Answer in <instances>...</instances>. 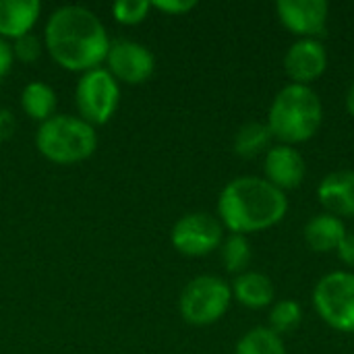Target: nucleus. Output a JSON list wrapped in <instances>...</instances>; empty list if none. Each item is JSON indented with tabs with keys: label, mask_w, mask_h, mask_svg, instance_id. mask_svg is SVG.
<instances>
[{
	"label": "nucleus",
	"mask_w": 354,
	"mask_h": 354,
	"mask_svg": "<svg viewBox=\"0 0 354 354\" xmlns=\"http://www.w3.org/2000/svg\"><path fill=\"white\" fill-rule=\"evenodd\" d=\"M46 50L66 71L87 73L106 60L110 39L104 23L85 6H60L52 12L44 31Z\"/></svg>",
	"instance_id": "f257e3e1"
},
{
	"label": "nucleus",
	"mask_w": 354,
	"mask_h": 354,
	"mask_svg": "<svg viewBox=\"0 0 354 354\" xmlns=\"http://www.w3.org/2000/svg\"><path fill=\"white\" fill-rule=\"evenodd\" d=\"M286 212V193L259 176H239L230 180L218 199L220 222L232 230V234L268 230L282 222Z\"/></svg>",
	"instance_id": "f03ea898"
},
{
	"label": "nucleus",
	"mask_w": 354,
	"mask_h": 354,
	"mask_svg": "<svg viewBox=\"0 0 354 354\" xmlns=\"http://www.w3.org/2000/svg\"><path fill=\"white\" fill-rule=\"evenodd\" d=\"M324 124V104L309 85L290 83L278 91L268 112V127L284 145L309 141Z\"/></svg>",
	"instance_id": "7ed1b4c3"
},
{
	"label": "nucleus",
	"mask_w": 354,
	"mask_h": 354,
	"mask_svg": "<svg viewBox=\"0 0 354 354\" xmlns=\"http://www.w3.org/2000/svg\"><path fill=\"white\" fill-rule=\"evenodd\" d=\"M39 153L54 164H77L97 147L95 129L79 116L54 114L39 124L35 135Z\"/></svg>",
	"instance_id": "20e7f679"
},
{
	"label": "nucleus",
	"mask_w": 354,
	"mask_h": 354,
	"mask_svg": "<svg viewBox=\"0 0 354 354\" xmlns=\"http://www.w3.org/2000/svg\"><path fill=\"white\" fill-rule=\"evenodd\" d=\"M232 301L230 286L218 276H197L180 292L178 309L191 326H212L224 317Z\"/></svg>",
	"instance_id": "39448f33"
},
{
	"label": "nucleus",
	"mask_w": 354,
	"mask_h": 354,
	"mask_svg": "<svg viewBox=\"0 0 354 354\" xmlns=\"http://www.w3.org/2000/svg\"><path fill=\"white\" fill-rule=\"evenodd\" d=\"M317 315L338 332H354V274L332 272L313 290Z\"/></svg>",
	"instance_id": "423d86ee"
},
{
	"label": "nucleus",
	"mask_w": 354,
	"mask_h": 354,
	"mask_svg": "<svg viewBox=\"0 0 354 354\" xmlns=\"http://www.w3.org/2000/svg\"><path fill=\"white\" fill-rule=\"evenodd\" d=\"M120 100V89L116 79L108 73V68H93L81 75L75 89V104L79 116L93 124H106Z\"/></svg>",
	"instance_id": "0eeeda50"
},
{
	"label": "nucleus",
	"mask_w": 354,
	"mask_h": 354,
	"mask_svg": "<svg viewBox=\"0 0 354 354\" xmlns=\"http://www.w3.org/2000/svg\"><path fill=\"white\" fill-rule=\"evenodd\" d=\"M170 241L178 253L187 257H203L222 245L224 226L212 214L193 212V214L183 216L172 226Z\"/></svg>",
	"instance_id": "6e6552de"
},
{
	"label": "nucleus",
	"mask_w": 354,
	"mask_h": 354,
	"mask_svg": "<svg viewBox=\"0 0 354 354\" xmlns=\"http://www.w3.org/2000/svg\"><path fill=\"white\" fill-rule=\"evenodd\" d=\"M108 73L122 83L139 85L145 83L156 68V58L151 50L133 39H114L110 41L108 54Z\"/></svg>",
	"instance_id": "1a4fd4ad"
},
{
	"label": "nucleus",
	"mask_w": 354,
	"mask_h": 354,
	"mask_svg": "<svg viewBox=\"0 0 354 354\" xmlns=\"http://www.w3.org/2000/svg\"><path fill=\"white\" fill-rule=\"evenodd\" d=\"M282 25L301 39H317L326 33L330 4L326 0H280L276 4Z\"/></svg>",
	"instance_id": "9d476101"
},
{
	"label": "nucleus",
	"mask_w": 354,
	"mask_h": 354,
	"mask_svg": "<svg viewBox=\"0 0 354 354\" xmlns=\"http://www.w3.org/2000/svg\"><path fill=\"white\" fill-rule=\"evenodd\" d=\"M328 68V52L319 39H299L284 54V73L297 85H309Z\"/></svg>",
	"instance_id": "9b49d317"
},
{
	"label": "nucleus",
	"mask_w": 354,
	"mask_h": 354,
	"mask_svg": "<svg viewBox=\"0 0 354 354\" xmlns=\"http://www.w3.org/2000/svg\"><path fill=\"white\" fill-rule=\"evenodd\" d=\"M266 180L282 193L299 189L307 176V162L292 145H274L266 153L263 162Z\"/></svg>",
	"instance_id": "f8f14e48"
},
{
	"label": "nucleus",
	"mask_w": 354,
	"mask_h": 354,
	"mask_svg": "<svg viewBox=\"0 0 354 354\" xmlns=\"http://www.w3.org/2000/svg\"><path fill=\"white\" fill-rule=\"evenodd\" d=\"M317 197L328 214L338 218H354V170H338L328 174L317 187Z\"/></svg>",
	"instance_id": "ddd939ff"
},
{
	"label": "nucleus",
	"mask_w": 354,
	"mask_h": 354,
	"mask_svg": "<svg viewBox=\"0 0 354 354\" xmlns=\"http://www.w3.org/2000/svg\"><path fill=\"white\" fill-rule=\"evenodd\" d=\"M41 4L37 0H0V35L19 39L25 33H31Z\"/></svg>",
	"instance_id": "4468645a"
},
{
	"label": "nucleus",
	"mask_w": 354,
	"mask_h": 354,
	"mask_svg": "<svg viewBox=\"0 0 354 354\" xmlns=\"http://www.w3.org/2000/svg\"><path fill=\"white\" fill-rule=\"evenodd\" d=\"M305 241L307 245L317 253H330L336 251L346 236V226L342 218L332 214H317L305 224Z\"/></svg>",
	"instance_id": "2eb2a0df"
},
{
	"label": "nucleus",
	"mask_w": 354,
	"mask_h": 354,
	"mask_svg": "<svg viewBox=\"0 0 354 354\" xmlns=\"http://www.w3.org/2000/svg\"><path fill=\"white\" fill-rule=\"evenodd\" d=\"M230 290H232L234 299L249 309L270 307L276 297L274 282L266 274H259V272H245V274L236 276Z\"/></svg>",
	"instance_id": "dca6fc26"
},
{
	"label": "nucleus",
	"mask_w": 354,
	"mask_h": 354,
	"mask_svg": "<svg viewBox=\"0 0 354 354\" xmlns=\"http://www.w3.org/2000/svg\"><path fill=\"white\" fill-rule=\"evenodd\" d=\"M21 108L23 112L39 122H46L54 116L56 110V93L54 89L44 81H31L25 85L21 93Z\"/></svg>",
	"instance_id": "f3484780"
},
{
	"label": "nucleus",
	"mask_w": 354,
	"mask_h": 354,
	"mask_svg": "<svg viewBox=\"0 0 354 354\" xmlns=\"http://www.w3.org/2000/svg\"><path fill=\"white\" fill-rule=\"evenodd\" d=\"M274 135L268 127V122H245L236 135H234V153L241 158H257L263 151L268 153L270 143H272Z\"/></svg>",
	"instance_id": "a211bd4d"
},
{
	"label": "nucleus",
	"mask_w": 354,
	"mask_h": 354,
	"mask_svg": "<svg viewBox=\"0 0 354 354\" xmlns=\"http://www.w3.org/2000/svg\"><path fill=\"white\" fill-rule=\"evenodd\" d=\"M234 354H286V348L282 336L274 334L268 326H259L239 340Z\"/></svg>",
	"instance_id": "6ab92c4d"
},
{
	"label": "nucleus",
	"mask_w": 354,
	"mask_h": 354,
	"mask_svg": "<svg viewBox=\"0 0 354 354\" xmlns=\"http://www.w3.org/2000/svg\"><path fill=\"white\" fill-rule=\"evenodd\" d=\"M301 322H303V309L297 301L290 299L274 303L268 315V328L278 336L292 334L301 326Z\"/></svg>",
	"instance_id": "aec40b11"
},
{
	"label": "nucleus",
	"mask_w": 354,
	"mask_h": 354,
	"mask_svg": "<svg viewBox=\"0 0 354 354\" xmlns=\"http://www.w3.org/2000/svg\"><path fill=\"white\" fill-rule=\"evenodd\" d=\"M222 261L230 274H245L251 263V245L245 234H230L222 241Z\"/></svg>",
	"instance_id": "412c9836"
},
{
	"label": "nucleus",
	"mask_w": 354,
	"mask_h": 354,
	"mask_svg": "<svg viewBox=\"0 0 354 354\" xmlns=\"http://www.w3.org/2000/svg\"><path fill=\"white\" fill-rule=\"evenodd\" d=\"M149 8H151V2L147 0H118L112 4V15L122 25H137L145 21Z\"/></svg>",
	"instance_id": "4be33fe9"
},
{
	"label": "nucleus",
	"mask_w": 354,
	"mask_h": 354,
	"mask_svg": "<svg viewBox=\"0 0 354 354\" xmlns=\"http://www.w3.org/2000/svg\"><path fill=\"white\" fill-rule=\"evenodd\" d=\"M12 54L15 58H19L21 62H33L39 58L41 54V41L33 35V33H25L19 39H15L12 46Z\"/></svg>",
	"instance_id": "5701e85b"
},
{
	"label": "nucleus",
	"mask_w": 354,
	"mask_h": 354,
	"mask_svg": "<svg viewBox=\"0 0 354 354\" xmlns=\"http://www.w3.org/2000/svg\"><path fill=\"white\" fill-rule=\"evenodd\" d=\"M151 6L162 12H168V15H185V12L193 10L197 6V2L195 0H156V2H151Z\"/></svg>",
	"instance_id": "b1692460"
},
{
	"label": "nucleus",
	"mask_w": 354,
	"mask_h": 354,
	"mask_svg": "<svg viewBox=\"0 0 354 354\" xmlns=\"http://www.w3.org/2000/svg\"><path fill=\"white\" fill-rule=\"evenodd\" d=\"M336 253H338L342 263H346L348 268H354V234L346 232V236L342 239V243L336 249Z\"/></svg>",
	"instance_id": "393cba45"
},
{
	"label": "nucleus",
	"mask_w": 354,
	"mask_h": 354,
	"mask_svg": "<svg viewBox=\"0 0 354 354\" xmlns=\"http://www.w3.org/2000/svg\"><path fill=\"white\" fill-rule=\"evenodd\" d=\"M17 129V120L10 110H0V141H6L12 137Z\"/></svg>",
	"instance_id": "a878e982"
},
{
	"label": "nucleus",
	"mask_w": 354,
	"mask_h": 354,
	"mask_svg": "<svg viewBox=\"0 0 354 354\" xmlns=\"http://www.w3.org/2000/svg\"><path fill=\"white\" fill-rule=\"evenodd\" d=\"M15 54H12V46H8L4 39H0V81L8 75L10 66H12Z\"/></svg>",
	"instance_id": "bb28decb"
},
{
	"label": "nucleus",
	"mask_w": 354,
	"mask_h": 354,
	"mask_svg": "<svg viewBox=\"0 0 354 354\" xmlns=\"http://www.w3.org/2000/svg\"><path fill=\"white\" fill-rule=\"evenodd\" d=\"M346 110H348L351 116H354V81L351 89H348V93H346Z\"/></svg>",
	"instance_id": "cd10ccee"
}]
</instances>
